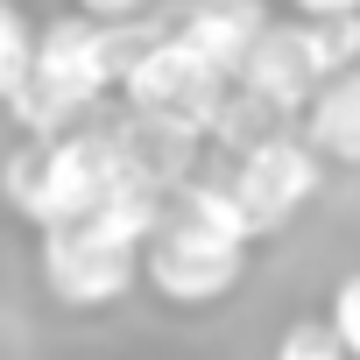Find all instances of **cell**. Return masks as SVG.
Segmentation results:
<instances>
[{
  "mask_svg": "<svg viewBox=\"0 0 360 360\" xmlns=\"http://www.w3.org/2000/svg\"><path fill=\"white\" fill-rule=\"evenodd\" d=\"M353 57H360V8L353 15H304L297 29H262L233 78L248 92H262V99H276V106L297 113L311 99V85L332 78V71H346Z\"/></svg>",
  "mask_w": 360,
  "mask_h": 360,
  "instance_id": "2",
  "label": "cell"
},
{
  "mask_svg": "<svg viewBox=\"0 0 360 360\" xmlns=\"http://www.w3.org/2000/svg\"><path fill=\"white\" fill-rule=\"evenodd\" d=\"M29 50H36V29L22 22V8H15V0H0V99H8V92L22 85V71H29Z\"/></svg>",
  "mask_w": 360,
  "mask_h": 360,
  "instance_id": "10",
  "label": "cell"
},
{
  "mask_svg": "<svg viewBox=\"0 0 360 360\" xmlns=\"http://www.w3.org/2000/svg\"><path fill=\"white\" fill-rule=\"evenodd\" d=\"M276 360H346V346L332 339V325H318V318H304V325H290V332H283V346H276Z\"/></svg>",
  "mask_w": 360,
  "mask_h": 360,
  "instance_id": "11",
  "label": "cell"
},
{
  "mask_svg": "<svg viewBox=\"0 0 360 360\" xmlns=\"http://www.w3.org/2000/svg\"><path fill=\"white\" fill-rule=\"evenodd\" d=\"M297 8H304V15H353L360 0H297Z\"/></svg>",
  "mask_w": 360,
  "mask_h": 360,
  "instance_id": "14",
  "label": "cell"
},
{
  "mask_svg": "<svg viewBox=\"0 0 360 360\" xmlns=\"http://www.w3.org/2000/svg\"><path fill=\"white\" fill-rule=\"evenodd\" d=\"M113 148H120V169L127 176H141V184H155V191H176V176L191 169L198 127L162 120V113H134L127 127H113Z\"/></svg>",
  "mask_w": 360,
  "mask_h": 360,
  "instance_id": "7",
  "label": "cell"
},
{
  "mask_svg": "<svg viewBox=\"0 0 360 360\" xmlns=\"http://www.w3.org/2000/svg\"><path fill=\"white\" fill-rule=\"evenodd\" d=\"M311 148L318 155H339V162H360V71H332L311 85Z\"/></svg>",
  "mask_w": 360,
  "mask_h": 360,
  "instance_id": "9",
  "label": "cell"
},
{
  "mask_svg": "<svg viewBox=\"0 0 360 360\" xmlns=\"http://www.w3.org/2000/svg\"><path fill=\"white\" fill-rule=\"evenodd\" d=\"M148 283L176 304H212L240 283V262H248V240L191 219L184 205H162V219L148 226Z\"/></svg>",
  "mask_w": 360,
  "mask_h": 360,
  "instance_id": "3",
  "label": "cell"
},
{
  "mask_svg": "<svg viewBox=\"0 0 360 360\" xmlns=\"http://www.w3.org/2000/svg\"><path fill=\"white\" fill-rule=\"evenodd\" d=\"M325 325H332V339L360 360V276H346V283H339V297H332V318H325Z\"/></svg>",
  "mask_w": 360,
  "mask_h": 360,
  "instance_id": "12",
  "label": "cell"
},
{
  "mask_svg": "<svg viewBox=\"0 0 360 360\" xmlns=\"http://www.w3.org/2000/svg\"><path fill=\"white\" fill-rule=\"evenodd\" d=\"M113 169H120V148H113V127H64V134H36L8 176H0V191H8V205L36 226L50 219H71L85 212L106 184H113Z\"/></svg>",
  "mask_w": 360,
  "mask_h": 360,
  "instance_id": "1",
  "label": "cell"
},
{
  "mask_svg": "<svg viewBox=\"0 0 360 360\" xmlns=\"http://www.w3.org/2000/svg\"><path fill=\"white\" fill-rule=\"evenodd\" d=\"M269 29V15H262V0H198V8L176 22V43H191L212 71H240V57L255 50V36Z\"/></svg>",
  "mask_w": 360,
  "mask_h": 360,
  "instance_id": "8",
  "label": "cell"
},
{
  "mask_svg": "<svg viewBox=\"0 0 360 360\" xmlns=\"http://www.w3.org/2000/svg\"><path fill=\"white\" fill-rule=\"evenodd\" d=\"M226 191L240 198V212H248L255 233H276L318 191V148L311 141H290V134H269V141L240 148V169L226 176Z\"/></svg>",
  "mask_w": 360,
  "mask_h": 360,
  "instance_id": "6",
  "label": "cell"
},
{
  "mask_svg": "<svg viewBox=\"0 0 360 360\" xmlns=\"http://www.w3.org/2000/svg\"><path fill=\"white\" fill-rule=\"evenodd\" d=\"M78 8H85V15H99V22H113V15H141L148 0H78Z\"/></svg>",
  "mask_w": 360,
  "mask_h": 360,
  "instance_id": "13",
  "label": "cell"
},
{
  "mask_svg": "<svg viewBox=\"0 0 360 360\" xmlns=\"http://www.w3.org/2000/svg\"><path fill=\"white\" fill-rule=\"evenodd\" d=\"M141 269V240L106 226L99 212H71L43 226V283L64 304H113Z\"/></svg>",
  "mask_w": 360,
  "mask_h": 360,
  "instance_id": "4",
  "label": "cell"
},
{
  "mask_svg": "<svg viewBox=\"0 0 360 360\" xmlns=\"http://www.w3.org/2000/svg\"><path fill=\"white\" fill-rule=\"evenodd\" d=\"M226 71H212L191 43H176V36H155L134 64H127V78H120V92L134 99V113H162V120H184V127H212V113H219V99H226Z\"/></svg>",
  "mask_w": 360,
  "mask_h": 360,
  "instance_id": "5",
  "label": "cell"
}]
</instances>
